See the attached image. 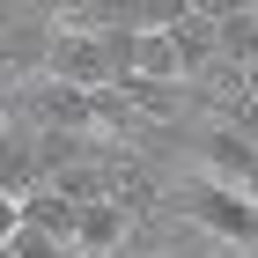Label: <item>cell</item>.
I'll list each match as a JSON object with an SVG mask.
<instances>
[{
    "label": "cell",
    "mask_w": 258,
    "mask_h": 258,
    "mask_svg": "<svg viewBox=\"0 0 258 258\" xmlns=\"http://www.w3.org/2000/svg\"><path fill=\"white\" fill-rule=\"evenodd\" d=\"M15 236H22V199H15V192H0V251H8Z\"/></svg>",
    "instance_id": "4"
},
{
    "label": "cell",
    "mask_w": 258,
    "mask_h": 258,
    "mask_svg": "<svg viewBox=\"0 0 258 258\" xmlns=\"http://www.w3.org/2000/svg\"><path fill=\"white\" fill-rule=\"evenodd\" d=\"M125 236H133V207L125 199H89L74 214V258H118Z\"/></svg>",
    "instance_id": "2"
},
{
    "label": "cell",
    "mask_w": 258,
    "mask_h": 258,
    "mask_svg": "<svg viewBox=\"0 0 258 258\" xmlns=\"http://www.w3.org/2000/svg\"><path fill=\"white\" fill-rule=\"evenodd\" d=\"M184 221H199L207 236H221V243H243V251H258V207L236 192V184H221V177H184L177 184V199H170Z\"/></svg>",
    "instance_id": "1"
},
{
    "label": "cell",
    "mask_w": 258,
    "mask_h": 258,
    "mask_svg": "<svg viewBox=\"0 0 258 258\" xmlns=\"http://www.w3.org/2000/svg\"><path fill=\"white\" fill-rule=\"evenodd\" d=\"M199 162H207V177L236 184V192H243V199L258 207V140H243V133H207Z\"/></svg>",
    "instance_id": "3"
}]
</instances>
